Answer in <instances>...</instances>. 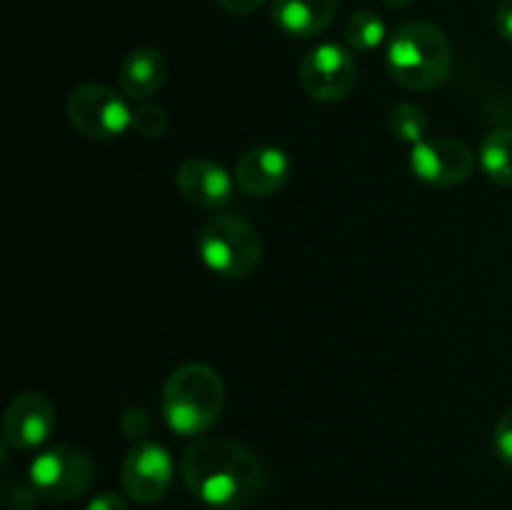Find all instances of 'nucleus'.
Segmentation results:
<instances>
[{
    "mask_svg": "<svg viewBox=\"0 0 512 510\" xmlns=\"http://www.w3.org/2000/svg\"><path fill=\"white\" fill-rule=\"evenodd\" d=\"M190 493L215 510H243L263 495L265 473L245 445L228 438H200L183 458Z\"/></svg>",
    "mask_w": 512,
    "mask_h": 510,
    "instance_id": "1",
    "label": "nucleus"
},
{
    "mask_svg": "<svg viewBox=\"0 0 512 510\" xmlns=\"http://www.w3.org/2000/svg\"><path fill=\"white\" fill-rule=\"evenodd\" d=\"M225 405L223 378L205 363H185L168 375L160 410L173 433L195 438L208 433Z\"/></svg>",
    "mask_w": 512,
    "mask_h": 510,
    "instance_id": "2",
    "label": "nucleus"
},
{
    "mask_svg": "<svg viewBox=\"0 0 512 510\" xmlns=\"http://www.w3.org/2000/svg\"><path fill=\"white\" fill-rule=\"evenodd\" d=\"M453 50L438 25L428 20L403 23L388 43V70L408 90H433L448 80Z\"/></svg>",
    "mask_w": 512,
    "mask_h": 510,
    "instance_id": "3",
    "label": "nucleus"
},
{
    "mask_svg": "<svg viewBox=\"0 0 512 510\" xmlns=\"http://www.w3.org/2000/svg\"><path fill=\"white\" fill-rule=\"evenodd\" d=\"M198 253L205 268L220 278H245L263 255V240L248 220L220 213L205 220L198 230Z\"/></svg>",
    "mask_w": 512,
    "mask_h": 510,
    "instance_id": "4",
    "label": "nucleus"
},
{
    "mask_svg": "<svg viewBox=\"0 0 512 510\" xmlns=\"http://www.w3.org/2000/svg\"><path fill=\"white\" fill-rule=\"evenodd\" d=\"M28 478L40 498L65 503L88 493L95 480V460L78 445H53L35 455Z\"/></svg>",
    "mask_w": 512,
    "mask_h": 510,
    "instance_id": "5",
    "label": "nucleus"
},
{
    "mask_svg": "<svg viewBox=\"0 0 512 510\" xmlns=\"http://www.w3.org/2000/svg\"><path fill=\"white\" fill-rule=\"evenodd\" d=\"M68 118L78 133L90 140H115L130 130L133 110L113 88L100 83H85L70 90Z\"/></svg>",
    "mask_w": 512,
    "mask_h": 510,
    "instance_id": "6",
    "label": "nucleus"
},
{
    "mask_svg": "<svg viewBox=\"0 0 512 510\" xmlns=\"http://www.w3.org/2000/svg\"><path fill=\"white\" fill-rule=\"evenodd\" d=\"M358 83V63L353 53L338 43H323L308 50L300 63V88L320 103L348 98Z\"/></svg>",
    "mask_w": 512,
    "mask_h": 510,
    "instance_id": "7",
    "label": "nucleus"
},
{
    "mask_svg": "<svg viewBox=\"0 0 512 510\" xmlns=\"http://www.w3.org/2000/svg\"><path fill=\"white\" fill-rule=\"evenodd\" d=\"M410 168L415 178L435 188H453L465 183L475 170V153L468 143L450 135L420 140L410 150Z\"/></svg>",
    "mask_w": 512,
    "mask_h": 510,
    "instance_id": "8",
    "label": "nucleus"
},
{
    "mask_svg": "<svg viewBox=\"0 0 512 510\" xmlns=\"http://www.w3.org/2000/svg\"><path fill=\"white\" fill-rule=\"evenodd\" d=\"M120 483L125 495L140 505H153L168 493L173 483V458L153 440H138L125 453L120 465Z\"/></svg>",
    "mask_w": 512,
    "mask_h": 510,
    "instance_id": "9",
    "label": "nucleus"
},
{
    "mask_svg": "<svg viewBox=\"0 0 512 510\" xmlns=\"http://www.w3.org/2000/svg\"><path fill=\"white\" fill-rule=\"evenodd\" d=\"M55 408L38 390H23L3 415V440L15 450H35L53 435Z\"/></svg>",
    "mask_w": 512,
    "mask_h": 510,
    "instance_id": "10",
    "label": "nucleus"
},
{
    "mask_svg": "<svg viewBox=\"0 0 512 510\" xmlns=\"http://www.w3.org/2000/svg\"><path fill=\"white\" fill-rule=\"evenodd\" d=\"M175 188L193 208L218 210L233 198L235 178L215 160L190 158L175 173Z\"/></svg>",
    "mask_w": 512,
    "mask_h": 510,
    "instance_id": "11",
    "label": "nucleus"
},
{
    "mask_svg": "<svg viewBox=\"0 0 512 510\" xmlns=\"http://www.w3.org/2000/svg\"><path fill=\"white\" fill-rule=\"evenodd\" d=\"M288 175V153L275 145H255V148L245 150L233 170L235 185L253 198H268V195L278 193L288 183Z\"/></svg>",
    "mask_w": 512,
    "mask_h": 510,
    "instance_id": "12",
    "label": "nucleus"
},
{
    "mask_svg": "<svg viewBox=\"0 0 512 510\" xmlns=\"http://www.w3.org/2000/svg\"><path fill=\"white\" fill-rule=\"evenodd\" d=\"M340 0H273V23L290 38H313L333 23Z\"/></svg>",
    "mask_w": 512,
    "mask_h": 510,
    "instance_id": "13",
    "label": "nucleus"
},
{
    "mask_svg": "<svg viewBox=\"0 0 512 510\" xmlns=\"http://www.w3.org/2000/svg\"><path fill=\"white\" fill-rule=\"evenodd\" d=\"M168 80V60L155 48H135L120 60L118 83L128 98L145 100Z\"/></svg>",
    "mask_w": 512,
    "mask_h": 510,
    "instance_id": "14",
    "label": "nucleus"
},
{
    "mask_svg": "<svg viewBox=\"0 0 512 510\" xmlns=\"http://www.w3.org/2000/svg\"><path fill=\"white\" fill-rule=\"evenodd\" d=\"M480 168L493 183L512 188V128H495L480 143Z\"/></svg>",
    "mask_w": 512,
    "mask_h": 510,
    "instance_id": "15",
    "label": "nucleus"
},
{
    "mask_svg": "<svg viewBox=\"0 0 512 510\" xmlns=\"http://www.w3.org/2000/svg\"><path fill=\"white\" fill-rule=\"evenodd\" d=\"M345 43L358 53H373L385 43V23L373 10H358L345 23Z\"/></svg>",
    "mask_w": 512,
    "mask_h": 510,
    "instance_id": "16",
    "label": "nucleus"
},
{
    "mask_svg": "<svg viewBox=\"0 0 512 510\" xmlns=\"http://www.w3.org/2000/svg\"><path fill=\"white\" fill-rule=\"evenodd\" d=\"M388 128L395 140L408 143L410 148L418 145L420 140L428 138V118H425L423 110L413 103L395 105L388 115Z\"/></svg>",
    "mask_w": 512,
    "mask_h": 510,
    "instance_id": "17",
    "label": "nucleus"
},
{
    "mask_svg": "<svg viewBox=\"0 0 512 510\" xmlns=\"http://www.w3.org/2000/svg\"><path fill=\"white\" fill-rule=\"evenodd\" d=\"M168 110L160 108V105L143 103L138 108H133V120H130V130L140 135V138H160V135L168 130Z\"/></svg>",
    "mask_w": 512,
    "mask_h": 510,
    "instance_id": "18",
    "label": "nucleus"
},
{
    "mask_svg": "<svg viewBox=\"0 0 512 510\" xmlns=\"http://www.w3.org/2000/svg\"><path fill=\"white\" fill-rule=\"evenodd\" d=\"M493 448L495 455L512 468V408L498 420V425H495Z\"/></svg>",
    "mask_w": 512,
    "mask_h": 510,
    "instance_id": "19",
    "label": "nucleus"
},
{
    "mask_svg": "<svg viewBox=\"0 0 512 510\" xmlns=\"http://www.w3.org/2000/svg\"><path fill=\"white\" fill-rule=\"evenodd\" d=\"M495 28H498L500 38L512 43V0H500L498 10H495Z\"/></svg>",
    "mask_w": 512,
    "mask_h": 510,
    "instance_id": "20",
    "label": "nucleus"
},
{
    "mask_svg": "<svg viewBox=\"0 0 512 510\" xmlns=\"http://www.w3.org/2000/svg\"><path fill=\"white\" fill-rule=\"evenodd\" d=\"M85 510H128V503L118 493H110L108 490V493L95 495Z\"/></svg>",
    "mask_w": 512,
    "mask_h": 510,
    "instance_id": "21",
    "label": "nucleus"
},
{
    "mask_svg": "<svg viewBox=\"0 0 512 510\" xmlns=\"http://www.w3.org/2000/svg\"><path fill=\"white\" fill-rule=\"evenodd\" d=\"M265 0H218V5L223 10H228V13L233 15H250L255 13V10L263 5Z\"/></svg>",
    "mask_w": 512,
    "mask_h": 510,
    "instance_id": "22",
    "label": "nucleus"
},
{
    "mask_svg": "<svg viewBox=\"0 0 512 510\" xmlns=\"http://www.w3.org/2000/svg\"><path fill=\"white\" fill-rule=\"evenodd\" d=\"M383 3H385V8H390V10H403V8H408L410 0H383Z\"/></svg>",
    "mask_w": 512,
    "mask_h": 510,
    "instance_id": "23",
    "label": "nucleus"
}]
</instances>
